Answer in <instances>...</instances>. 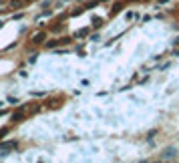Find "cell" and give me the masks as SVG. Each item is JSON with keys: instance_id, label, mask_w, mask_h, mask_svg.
<instances>
[{"instance_id": "6da1fadb", "label": "cell", "mask_w": 179, "mask_h": 163, "mask_svg": "<svg viewBox=\"0 0 179 163\" xmlns=\"http://www.w3.org/2000/svg\"><path fill=\"white\" fill-rule=\"evenodd\" d=\"M46 36H48V32H46V30H38V32H34V34L30 36V42H32V45L46 42Z\"/></svg>"}, {"instance_id": "7a4b0ae2", "label": "cell", "mask_w": 179, "mask_h": 163, "mask_svg": "<svg viewBox=\"0 0 179 163\" xmlns=\"http://www.w3.org/2000/svg\"><path fill=\"white\" fill-rule=\"evenodd\" d=\"M24 4H26V0H6V8H10V10H20L24 8Z\"/></svg>"}, {"instance_id": "3957f363", "label": "cell", "mask_w": 179, "mask_h": 163, "mask_svg": "<svg viewBox=\"0 0 179 163\" xmlns=\"http://www.w3.org/2000/svg\"><path fill=\"white\" fill-rule=\"evenodd\" d=\"M8 149H16V141H6V143H0V151H8Z\"/></svg>"}, {"instance_id": "277c9868", "label": "cell", "mask_w": 179, "mask_h": 163, "mask_svg": "<svg viewBox=\"0 0 179 163\" xmlns=\"http://www.w3.org/2000/svg\"><path fill=\"white\" fill-rule=\"evenodd\" d=\"M24 117V109H20V111H16L14 115H12V121H18V119H22Z\"/></svg>"}, {"instance_id": "5b68a950", "label": "cell", "mask_w": 179, "mask_h": 163, "mask_svg": "<svg viewBox=\"0 0 179 163\" xmlns=\"http://www.w3.org/2000/svg\"><path fill=\"white\" fill-rule=\"evenodd\" d=\"M173 155H175V151H173V149H167V151H165V155H163V159H167V157H173Z\"/></svg>"}, {"instance_id": "8992f818", "label": "cell", "mask_w": 179, "mask_h": 163, "mask_svg": "<svg viewBox=\"0 0 179 163\" xmlns=\"http://www.w3.org/2000/svg\"><path fill=\"white\" fill-rule=\"evenodd\" d=\"M58 30H60V24H55V26L50 28V32H58Z\"/></svg>"}, {"instance_id": "52a82bcc", "label": "cell", "mask_w": 179, "mask_h": 163, "mask_svg": "<svg viewBox=\"0 0 179 163\" xmlns=\"http://www.w3.org/2000/svg\"><path fill=\"white\" fill-rule=\"evenodd\" d=\"M26 2H34V0H26Z\"/></svg>"}, {"instance_id": "ba28073f", "label": "cell", "mask_w": 179, "mask_h": 163, "mask_svg": "<svg viewBox=\"0 0 179 163\" xmlns=\"http://www.w3.org/2000/svg\"><path fill=\"white\" fill-rule=\"evenodd\" d=\"M131 2H135V0H131Z\"/></svg>"}]
</instances>
